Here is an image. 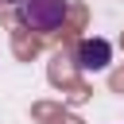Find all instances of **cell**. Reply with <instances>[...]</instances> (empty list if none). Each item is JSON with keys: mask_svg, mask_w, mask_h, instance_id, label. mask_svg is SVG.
<instances>
[{"mask_svg": "<svg viewBox=\"0 0 124 124\" xmlns=\"http://www.w3.org/2000/svg\"><path fill=\"white\" fill-rule=\"evenodd\" d=\"M8 4H23V0H8Z\"/></svg>", "mask_w": 124, "mask_h": 124, "instance_id": "obj_3", "label": "cell"}, {"mask_svg": "<svg viewBox=\"0 0 124 124\" xmlns=\"http://www.w3.org/2000/svg\"><path fill=\"white\" fill-rule=\"evenodd\" d=\"M66 16H70V4L66 0H23L19 4V23L27 31H39V35L58 31Z\"/></svg>", "mask_w": 124, "mask_h": 124, "instance_id": "obj_1", "label": "cell"}, {"mask_svg": "<svg viewBox=\"0 0 124 124\" xmlns=\"http://www.w3.org/2000/svg\"><path fill=\"white\" fill-rule=\"evenodd\" d=\"M108 62H112V43L108 39H81L78 43V70L101 74V70H108Z\"/></svg>", "mask_w": 124, "mask_h": 124, "instance_id": "obj_2", "label": "cell"}]
</instances>
